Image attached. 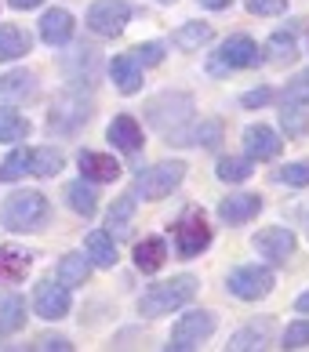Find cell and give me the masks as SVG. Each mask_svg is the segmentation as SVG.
<instances>
[{"label":"cell","instance_id":"1","mask_svg":"<svg viewBox=\"0 0 309 352\" xmlns=\"http://www.w3.org/2000/svg\"><path fill=\"white\" fill-rule=\"evenodd\" d=\"M0 221L11 229V232H30L36 226H44L47 221V200L41 192H11L0 207Z\"/></svg>","mask_w":309,"mask_h":352},{"label":"cell","instance_id":"2","mask_svg":"<svg viewBox=\"0 0 309 352\" xmlns=\"http://www.w3.org/2000/svg\"><path fill=\"white\" fill-rule=\"evenodd\" d=\"M193 294H197V280L193 276H175L167 283L149 287V291L142 294V302H138V312H142V316H167L171 309L186 305Z\"/></svg>","mask_w":309,"mask_h":352},{"label":"cell","instance_id":"3","mask_svg":"<svg viewBox=\"0 0 309 352\" xmlns=\"http://www.w3.org/2000/svg\"><path fill=\"white\" fill-rule=\"evenodd\" d=\"M262 62V51L251 36H229V41L218 47V55L211 62L215 73H226V69H251Z\"/></svg>","mask_w":309,"mask_h":352},{"label":"cell","instance_id":"4","mask_svg":"<svg viewBox=\"0 0 309 352\" xmlns=\"http://www.w3.org/2000/svg\"><path fill=\"white\" fill-rule=\"evenodd\" d=\"M211 331H215V316H211V312H204V309H197V312H189V316H182L175 323L171 345H167V349H175V352L197 349L200 342H208V338H211Z\"/></svg>","mask_w":309,"mask_h":352},{"label":"cell","instance_id":"5","mask_svg":"<svg viewBox=\"0 0 309 352\" xmlns=\"http://www.w3.org/2000/svg\"><path fill=\"white\" fill-rule=\"evenodd\" d=\"M182 175H186V164H178V160H167V164H157V167H149L146 175H138V182H135V189L142 192L146 200H160V197H167L178 182H182Z\"/></svg>","mask_w":309,"mask_h":352},{"label":"cell","instance_id":"6","mask_svg":"<svg viewBox=\"0 0 309 352\" xmlns=\"http://www.w3.org/2000/svg\"><path fill=\"white\" fill-rule=\"evenodd\" d=\"M175 243H178V254H182V258H197L204 247L211 243L208 218H204L200 211H189V214L175 226Z\"/></svg>","mask_w":309,"mask_h":352},{"label":"cell","instance_id":"7","mask_svg":"<svg viewBox=\"0 0 309 352\" xmlns=\"http://www.w3.org/2000/svg\"><path fill=\"white\" fill-rule=\"evenodd\" d=\"M229 291L244 302H259L273 291V272L262 269V265H244L237 272H229Z\"/></svg>","mask_w":309,"mask_h":352},{"label":"cell","instance_id":"8","mask_svg":"<svg viewBox=\"0 0 309 352\" xmlns=\"http://www.w3.org/2000/svg\"><path fill=\"white\" fill-rule=\"evenodd\" d=\"M127 19H131V8L124 0H95L92 11H87V25L98 33V36H117Z\"/></svg>","mask_w":309,"mask_h":352},{"label":"cell","instance_id":"9","mask_svg":"<svg viewBox=\"0 0 309 352\" xmlns=\"http://www.w3.org/2000/svg\"><path fill=\"white\" fill-rule=\"evenodd\" d=\"M87 102L76 95V91H66V95L55 98V106H51V116L47 124L55 127V131H76L81 124H87Z\"/></svg>","mask_w":309,"mask_h":352},{"label":"cell","instance_id":"10","mask_svg":"<svg viewBox=\"0 0 309 352\" xmlns=\"http://www.w3.org/2000/svg\"><path fill=\"white\" fill-rule=\"evenodd\" d=\"M33 309H36V316H44V320H62L70 312V287L41 280L33 291Z\"/></svg>","mask_w":309,"mask_h":352},{"label":"cell","instance_id":"11","mask_svg":"<svg viewBox=\"0 0 309 352\" xmlns=\"http://www.w3.org/2000/svg\"><path fill=\"white\" fill-rule=\"evenodd\" d=\"M255 251H259L262 258H269V262H288L291 258V251H295V236H291V229H280V226H273V229H262L259 236H255Z\"/></svg>","mask_w":309,"mask_h":352},{"label":"cell","instance_id":"12","mask_svg":"<svg viewBox=\"0 0 309 352\" xmlns=\"http://www.w3.org/2000/svg\"><path fill=\"white\" fill-rule=\"evenodd\" d=\"M73 36V15L66 8H51L47 15L41 19V41L51 44V47H58V44H66Z\"/></svg>","mask_w":309,"mask_h":352},{"label":"cell","instance_id":"13","mask_svg":"<svg viewBox=\"0 0 309 352\" xmlns=\"http://www.w3.org/2000/svg\"><path fill=\"white\" fill-rule=\"evenodd\" d=\"M244 146H248V153L255 160H273L280 153V138H277V131H269L266 124H251L248 131H244Z\"/></svg>","mask_w":309,"mask_h":352},{"label":"cell","instance_id":"14","mask_svg":"<svg viewBox=\"0 0 309 352\" xmlns=\"http://www.w3.org/2000/svg\"><path fill=\"white\" fill-rule=\"evenodd\" d=\"M30 265H33V254L30 251H19V247H0V283L25 280Z\"/></svg>","mask_w":309,"mask_h":352},{"label":"cell","instance_id":"15","mask_svg":"<svg viewBox=\"0 0 309 352\" xmlns=\"http://www.w3.org/2000/svg\"><path fill=\"white\" fill-rule=\"evenodd\" d=\"M109 76H113V84H117L124 95H135L138 87H142V69H138V62L131 55H117L109 62Z\"/></svg>","mask_w":309,"mask_h":352},{"label":"cell","instance_id":"16","mask_svg":"<svg viewBox=\"0 0 309 352\" xmlns=\"http://www.w3.org/2000/svg\"><path fill=\"white\" fill-rule=\"evenodd\" d=\"M33 95H36L33 73L15 69V73H4V76H0V98H8V102H30Z\"/></svg>","mask_w":309,"mask_h":352},{"label":"cell","instance_id":"17","mask_svg":"<svg viewBox=\"0 0 309 352\" xmlns=\"http://www.w3.org/2000/svg\"><path fill=\"white\" fill-rule=\"evenodd\" d=\"M81 171L92 182H113L120 178V164L106 153H81Z\"/></svg>","mask_w":309,"mask_h":352},{"label":"cell","instance_id":"18","mask_svg":"<svg viewBox=\"0 0 309 352\" xmlns=\"http://www.w3.org/2000/svg\"><path fill=\"white\" fill-rule=\"evenodd\" d=\"M262 211V200L259 197H248V192H240V197H229L218 204V218L222 221H248Z\"/></svg>","mask_w":309,"mask_h":352},{"label":"cell","instance_id":"19","mask_svg":"<svg viewBox=\"0 0 309 352\" xmlns=\"http://www.w3.org/2000/svg\"><path fill=\"white\" fill-rule=\"evenodd\" d=\"M109 142L124 153H135L142 146V127H138L131 116H117V120L109 124Z\"/></svg>","mask_w":309,"mask_h":352},{"label":"cell","instance_id":"20","mask_svg":"<svg viewBox=\"0 0 309 352\" xmlns=\"http://www.w3.org/2000/svg\"><path fill=\"white\" fill-rule=\"evenodd\" d=\"M30 33L19 30V25H0V62H11V58H22L30 55Z\"/></svg>","mask_w":309,"mask_h":352},{"label":"cell","instance_id":"21","mask_svg":"<svg viewBox=\"0 0 309 352\" xmlns=\"http://www.w3.org/2000/svg\"><path fill=\"white\" fill-rule=\"evenodd\" d=\"M84 247H87V258H92L95 265H102V269H113V262H117V247H113V236H109V232H102V229L87 232Z\"/></svg>","mask_w":309,"mask_h":352},{"label":"cell","instance_id":"22","mask_svg":"<svg viewBox=\"0 0 309 352\" xmlns=\"http://www.w3.org/2000/svg\"><path fill=\"white\" fill-rule=\"evenodd\" d=\"M215 36V30L208 22H186V25H178V33H175V44L182 47V51H197L204 47Z\"/></svg>","mask_w":309,"mask_h":352},{"label":"cell","instance_id":"23","mask_svg":"<svg viewBox=\"0 0 309 352\" xmlns=\"http://www.w3.org/2000/svg\"><path fill=\"white\" fill-rule=\"evenodd\" d=\"M164 258H167V247H164V240H142L135 247V265L142 269V272H157L160 265H164Z\"/></svg>","mask_w":309,"mask_h":352},{"label":"cell","instance_id":"24","mask_svg":"<svg viewBox=\"0 0 309 352\" xmlns=\"http://www.w3.org/2000/svg\"><path fill=\"white\" fill-rule=\"evenodd\" d=\"M87 276H92V265H87V258H84V254H66V258L58 262V283L81 287Z\"/></svg>","mask_w":309,"mask_h":352},{"label":"cell","instance_id":"25","mask_svg":"<svg viewBox=\"0 0 309 352\" xmlns=\"http://www.w3.org/2000/svg\"><path fill=\"white\" fill-rule=\"evenodd\" d=\"M22 320H25L22 298H15V294H4V298H0V334L19 331V327H22Z\"/></svg>","mask_w":309,"mask_h":352},{"label":"cell","instance_id":"26","mask_svg":"<svg viewBox=\"0 0 309 352\" xmlns=\"http://www.w3.org/2000/svg\"><path fill=\"white\" fill-rule=\"evenodd\" d=\"M66 197H70V207L76 214H84V218H92L98 211V197H95V189L92 186H84V182H73V186L66 189Z\"/></svg>","mask_w":309,"mask_h":352},{"label":"cell","instance_id":"27","mask_svg":"<svg viewBox=\"0 0 309 352\" xmlns=\"http://www.w3.org/2000/svg\"><path fill=\"white\" fill-rule=\"evenodd\" d=\"M269 323L262 320V323H251V327H244L240 334H233V342H229V349H237V352H244V349H262L266 342H269Z\"/></svg>","mask_w":309,"mask_h":352},{"label":"cell","instance_id":"28","mask_svg":"<svg viewBox=\"0 0 309 352\" xmlns=\"http://www.w3.org/2000/svg\"><path fill=\"white\" fill-rule=\"evenodd\" d=\"M131 214H135V197H120L109 207V236H127Z\"/></svg>","mask_w":309,"mask_h":352},{"label":"cell","instance_id":"29","mask_svg":"<svg viewBox=\"0 0 309 352\" xmlns=\"http://www.w3.org/2000/svg\"><path fill=\"white\" fill-rule=\"evenodd\" d=\"M30 135V120L15 109H0V142H22Z\"/></svg>","mask_w":309,"mask_h":352},{"label":"cell","instance_id":"30","mask_svg":"<svg viewBox=\"0 0 309 352\" xmlns=\"http://www.w3.org/2000/svg\"><path fill=\"white\" fill-rule=\"evenodd\" d=\"M30 171L33 175H41V178H51V175H58L62 171V153H55V149H36V153H30Z\"/></svg>","mask_w":309,"mask_h":352},{"label":"cell","instance_id":"31","mask_svg":"<svg viewBox=\"0 0 309 352\" xmlns=\"http://www.w3.org/2000/svg\"><path fill=\"white\" fill-rule=\"evenodd\" d=\"M280 124H284L288 138H302L309 131V116L295 106V102H284V113H280Z\"/></svg>","mask_w":309,"mask_h":352},{"label":"cell","instance_id":"32","mask_svg":"<svg viewBox=\"0 0 309 352\" xmlns=\"http://www.w3.org/2000/svg\"><path fill=\"white\" fill-rule=\"evenodd\" d=\"M25 171H30V149H15L4 164H0V182H15Z\"/></svg>","mask_w":309,"mask_h":352},{"label":"cell","instance_id":"33","mask_svg":"<svg viewBox=\"0 0 309 352\" xmlns=\"http://www.w3.org/2000/svg\"><path fill=\"white\" fill-rule=\"evenodd\" d=\"M218 138H222V127L215 120H208V124H200L197 131L178 135V146H193V142H200V146H218Z\"/></svg>","mask_w":309,"mask_h":352},{"label":"cell","instance_id":"34","mask_svg":"<svg viewBox=\"0 0 309 352\" xmlns=\"http://www.w3.org/2000/svg\"><path fill=\"white\" fill-rule=\"evenodd\" d=\"M218 178H222V182H244V178H251V160L226 156V160H218Z\"/></svg>","mask_w":309,"mask_h":352},{"label":"cell","instance_id":"35","mask_svg":"<svg viewBox=\"0 0 309 352\" xmlns=\"http://www.w3.org/2000/svg\"><path fill=\"white\" fill-rule=\"evenodd\" d=\"M277 182H284V186H309V164H288V167H280Z\"/></svg>","mask_w":309,"mask_h":352},{"label":"cell","instance_id":"36","mask_svg":"<svg viewBox=\"0 0 309 352\" xmlns=\"http://www.w3.org/2000/svg\"><path fill=\"white\" fill-rule=\"evenodd\" d=\"M131 58L138 62V66H160V62H164V47L160 44H138L131 51Z\"/></svg>","mask_w":309,"mask_h":352},{"label":"cell","instance_id":"37","mask_svg":"<svg viewBox=\"0 0 309 352\" xmlns=\"http://www.w3.org/2000/svg\"><path fill=\"white\" fill-rule=\"evenodd\" d=\"M288 102H295V106H309V69L299 73L288 84Z\"/></svg>","mask_w":309,"mask_h":352},{"label":"cell","instance_id":"38","mask_svg":"<svg viewBox=\"0 0 309 352\" xmlns=\"http://www.w3.org/2000/svg\"><path fill=\"white\" fill-rule=\"evenodd\" d=\"M284 345H288V349H302V345H309V320L291 323V327L284 331Z\"/></svg>","mask_w":309,"mask_h":352},{"label":"cell","instance_id":"39","mask_svg":"<svg viewBox=\"0 0 309 352\" xmlns=\"http://www.w3.org/2000/svg\"><path fill=\"white\" fill-rule=\"evenodd\" d=\"M251 15H280L288 8V0H244Z\"/></svg>","mask_w":309,"mask_h":352},{"label":"cell","instance_id":"40","mask_svg":"<svg viewBox=\"0 0 309 352\" xmlns=\"http://www.w3.org/2000/svg\"><path fill=\"white\" fill-rule=\"evenodd\" d=\"M273 47L280 51V58H295V33H288V30H280V33H273Z\"/></svg>","mask_w":309,"mask_h":352},{"label":"cell","instance_id":"41","mask_svg":"<svg viewBox=\"0 0 309 352\" xmlns=\"http://www.w3.org/2000/svg\"><path fill=\"white\" fill-rule=\"evenodd\" d=\"M36 349H44V352H51V349H58V352H70L73 345L66 342V338H41V342H36Z\"/></svg>","mask_w":309,"mask_h":352},{"label":"cell","instance_id":"42","mask_svg":"<svg viewBox=\"0 0 309 352\" xmlns=\"http://www.w3.org/2000/svg\"><path fill=\"white\" fill-rule=\"evenodd\" d=\"M269 102V91L262 87V91H248V95H244V106H266Z\"/></svg>","mask_w":309,"mask_h":352},{"label":"cell","instance_id":"43","mask_svg":"<svg viewBox=\"0 0 309 352\" xmlns=\"http://www.w3.org/2000/svg\"><path fill=\"white\" fill-rule=\"evenodd\" d=\"M8 4H11V8H19V11H30V8L41 4V0H8Z\"/></svg>","mask_w":309,"mask_h":352},{"label":"cell","instance_id":"44","mask_svg":"<svg viewBox=\"0 0 309 352\" xmlns=\"http://www.w3.org/2000/svg\"><path fill=\"white\" fill-rule=\"evenodd\" d=\"M204 8H211V11H222V8H229V0H200Z\"/></svg>","mask_w":309,"mask_h":352},{"label":"cell","instance_id":"45","mask_svg":"<svg viewBox=\"0 0 309 352\" xmlns=\"http://www.w3.org/2000/svg\"><path fill=\"white\" fill-rule=\"evenodd\" d=\"M299 312H309V291L299 298Z\"/></svg>","mask_w":309,"mask_h":352},{"label":"cell","instance_id":"46","mask_svg":"<svg viewBox=\"0 0 309 352\" xmlns=\"http://www.w3.org/2000/svg\"><path fill=\"white\" fill-rule=\"evenodd\" d=\"M160 4H175V0H160Z\"/></svg>","mask_w":309,"mask_h":352}]
</instances>
